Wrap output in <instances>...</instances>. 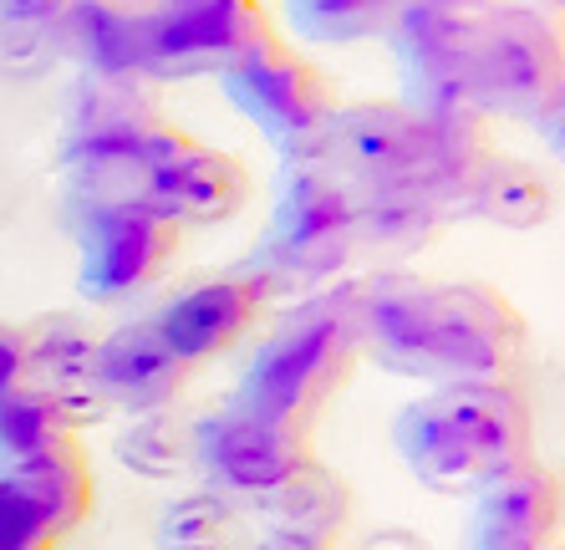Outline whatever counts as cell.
Wrapping results in <instances>:
<instances>
[{"mask_svg": "<svg viewBox=\"0 0 565 550\" xmlns=\"http://www.w3.org/2000/svg\"><path fill=\"white\" fill-rule=\"evenodd\" d=\"M356 341L387 372L423 382L525 378L530 362V321L500 286L408 271L356 281Z\"/></svg>", "mask_w": 565, "mask_h": 550, "instance_id": "obj_1", "label": "cell"}, {"mask_svg": "<svg viewBox=\"0 0 565 550\" xmlns=\"http://www.w3.org/2000/svg\"><path fill=\"white\" fill-rule=\"evenodd\" d=\"M393 448L434 495H473L535 454V403L525 378L434 382L393 419Z\"/></svg>", "mask_w": 565, "mask_h": 550, "instance_id": "obj_2", "label": "cell"}, {"mask_svg": "<svg viewBox=\"0 0 565 550\" xmlns=\"http://www.w3.org/2000/svg\"><path fill=\"white\" fill-rule=\"evenodd\" d=\"M362 341H356V281L296 296L276 331L255 347V357L239 372V408H255L265 419H286L311 429V419L342 393L352 378Z\"/></svg>", "mask_w": 565, "mask_h": 550, "instance_id": "obj_3", "label": "cell"}, {"mask_svg": "<svg viewBox=\"0 0 565 550\" xmlns=\"http://www.w3.org/2000/svg\"><path fill=\"white\" fill-rule=\"evenodd\" d=\"M356 255V183L321 154L286 158L270 235L260 240L250 275L265 296H311L342 281Z\"/></svg>", "mask_w": 565, "mask_h": 550, "instance_id": "obj_4", "label": "cell"}, {"mask_svg": "<svg viewBox=\"0 0 565 550\" xmlns=\"http://www.w3.org/2000/svg\"><path fill=\"white\" fill-rule=\"evenodd\" d=\"M494 0H403L387 27L403 66V103L428 118H484L479 107V41Z\"/></svg>", "mask_w": 565, "mask_h": 550, "instance_id": "obj_5", "label": "cell"}, {"mask_svg": "<svg viewBox=\"0 0 565 550\" xmlns=\"http://www.w3.org/2000/svg\"><path fill=\"white\" fill-rule=\"evenodd\" d=\"M565 82V15L530 0H494L479 41L484 118L530 123Z\"/></svg>", "mask_w": 565, "mask_h": 550, "instance_id": "obj_6", "label": "cell"}, {"mask_svg": "<svg viewBox=\"0 0 565 550\" xmlns=\"http://www.w3.org/2000/svg\"><path fill=\"white\" fill-rule=\"evenodd\" d=\"M270 36L280 31L260 0H148L143 77H224Z\"/></svg>", "mask_w": 565, "mask_h": 550, "instance_id": "obj_7", "label": "cell"}, {"mask_svg": "<svg viewBox=\"0 0 565 550\" xmlns=\"http://www.w3.org/2000/svg\"><path fill=\"white\" fill-rule=\"evenodd\" d=\"M220 87L239 118H250L286 158L316 154L321 128L342 107L327 72L316 62H306L301 52H290L280 36H270L260 52H250L239 66H230L220 77Z\"/></svg>", "mask_w": 565, "mask_h": 550, "instance_id": "obj_8", "label": "cell"}, {"mask_svg": "<svg viewBox=\"0 0 565 550\" xmlns=\"http://www.w3.org/2000/svg\"><path fill=\"white\" fill-rule=\"evenodd\" d=\"M189 458L199 474H210V485L224 499H265L316 454L301 423L265 419L255 408L230 403L224 413H210L189 429Z\"/></svg>", "mask_w": 565, "mask_h": 550, "instance_id": "obj_9", "label": "cell"}, {"mask_svg": "<svg viewBox=\"0 0 565 550\" xmlns=\"http://www.w3.org/2000/svg\"><path fill=\"white\" fill-rule=\"evenodd\" d=\"M438 118L418 113L403 97L387 103H342L331 113V123L321 128L316 154L327 158L337 173L372 189V183H423L428 158H434Z\"/></svg>", "mask_w": 565, "mask_h": 550, "instance_id": "obj_10", "label": "cell"}, {"mask_svg": "<svg viewBox=\"0 0 565 550\" xmlns=\"http://www.w3.org/2000/svg\"><path fill=\"white\" fill-rule=\"evenodd\" d=\"M179 224L143 199L97 204L82 214V296L118 306L143 296L179 255Z\"/></svg>", "mask_w": 565, "mask_h": 550, "instance_id": "obj_11", "label": "cell"}, {"mask_svg": "<svg viewBox=\"0 0 565 550\" xmlns=\"http://www.w3.org/2000/svg\"><path fill=\"white\" fill-rule=\"evenodd\" d=\"M265 286L250 271H224V275H199L189 286H179L169 302L153 311L158 337L173 347L179 362H210L224 357L230 347L245 341L255 327V316L265 311Z\"/></svg>", "mask_w": 565, "mask_h": 550, "instance_id": "obj_12", "label": "cell"}, {"mask_svg": "<svg viewBox=\"0 0 565 550\" xmlns=\"http://www.w3.org/2000/svg\"><path fill=\"white\" fill-rule=\"evenodd\" d=\"M565 525V485L535 454L473 489L469 550H555Z\"/></svg>", "mask_w": 565, "mask_h": 550, "instance_id": "obj_13", "label": "cell"}, {"mask_svg": "<svg viewBox=\"0 0 565 550\" xmlns=\"http://www.w3.org/2000/svg\"><path fill=\"white\" fill-rule=\"evenodd\" d=\"M184 382H189V362H179L169 341L158 337L153 316L97 337L93 388L103 403L143 419V413H163V408L179 403Z\"/></svg>", "mask_w": 565, "mask_h": 550, "instance_id": "obj_14", "label": "cell"}, {"mask_svg": "<svg viewBox=\"0 0 565 550\" xmlns=\"http://www.w3.org/2000/svg\"><path fill=\"white\" fill-rule=\"evenodd\" d=\"M143 204H153L158 214H169L179 230L224 224L250 204V169H245L235 154H224V148H210L194 138L173 163H163V169L153 173Z\"/></svg>", "mask_w": 565, "mask_h": 550, "instance_id": "obj_15", "label": "cell"}, {"mask_svg": "<svg viewBox=\"0 0 565 550\" xmlns=\"http://www.w3.org/2000/svg\"><path fill=\"white\" fill-rule=\"evenodd\" d=\"M46 27L77 62L93 66V77L143 82L148 0H62Z\"/></svg>", "mask_w": 565, "mask_h": 550, "instance_id": "obj_16", "label": "cell"}, {"mask_svg": "<svg viewBox=\"0 0 565 550\" xmlns=\"http://www.w3.org/2000/svg\"><path fill=\"white\" fill-rule=\"evenodd\" d=\"M93 352L97 337L72 316H56V321H41V327L26 331V382L46 388L62 403L72 429L103 408V398L93 388Z\"/></svg>", "mask_w": 565, "mask_h": 550, "instance_id": "obj_17", "label": "cell"}, {"mask_svg": "<svg viewBox=\"0 0 565 550\" xmlns=\"http://www.w3.org/2000/svg\"><path fill=\"white\" fill-rule=\"evenodd\" d=\"M265 530L280 540H306V546H337V536L352 520V489L327 469V464H306L280 489L255 499Z\"/></svg>", "mask_w": 565, "mask_h": 550, "instance_id": "obj_18", "label": "cell"}, {"mask_svg": "<svg viewBox=\"0 0 565 550\" xmlns=\"http://www.w3.org/2000/svg\"><path fill=\"white\" fill-rule=\"evenodd\" d=\"M448 224L423 183H372L356 189V250L377 255H413Z\"/></svg>", "mask_w": 565, "mask_h": 550, "instance_id": "obj_19", "label": "cell"}, {"mask_svg": "<svg viewBox=\"0 0 565 550\" xmlns=\"http://www.w3.org/2000/svg\"><path fill=\"white\" fill-rule=\"evenodd\" d=\"M6 474L46 510V520L56 525V536H72V530L93 515V495H97L93 464L82 454L77 433H66L52 448H41V454L21 458V464H6Z\"/></svg>", "mask_w": 565, "mask_h": 550, "instance_id": "obj_20", "label": "cell"}, {"mask_svg": "<svg viewBox=\"0 0 565 550\" xmlns=\"http://www.w3.org/2000/svg\"><path fill=\"white\" fill-rule=\"evenodd\" d=\"M555 214V183L525 163V158H510L494 148V158L484 163L479 183H473L469 204H463V220H484V224H500V230H540V224Z\"/></svg>", "mask_w": 565, "mask_h": 550, "instance_id": "obj_21", "label": "cell"}, {"mask_svg": "<svg viewBox=\"0 0 565 550\" xmlns=\"http://www.w3.org/2000/svg\"><path fill=\"white\" fill-rule=\"evenodd\" d=\"M489 158H494L489 118H438V138H434L428 173H423V189H428V199L448 220H463V204H469L473 183H479Z\"/></svg>", "mask_w": 565, "mask_h": 550, "instance_id": "obj_22", "label": "cell"}, {"mask_svg": "<svg viewBox=\"0 0 565 550\" xmlns=\"http://www.w3.org/2000/svg\"><path fill=\"white\" fill-rule=\"evenodd\" d=\"M296 36L321 46H356V41L387 36L403 0H286Z\"/></svg>", "mask_w": 565, "mask_h": 550, "instance_id": "obj_23", "label": "cell"}, {"mask_svg": "<svg viewBox=\"0 0 565 550\" xmlns=\"http://www.w3.org/2000/svg\"><path fill=\"white\" fill-rule=\"evenodd\" d=\"M66 433H72V419H66L62 403L46 388L15 382V388L0 393V458L6 464H21V458L52 448Z\"/></svg>", "mask_w": 565, "mask_h": 550, "instance_id": "obj_24", "label": "cell"}, {"mask_svg": "<svg viewBox=\"0 0 565 550\" xmlns=\"http://www.w3.org/2000/svg\"><path fill=\"white\" fill-rule=\"evenodd\" d=\"M56 525L36 499L0 469V550H56Z\"/></svg>", "mask_w": 565, "mask_h": 550, "instance_id": "obj_25", "label": "cell"}, {"mask_svg": "<svg viewBox=\"0 0 565 550\" xmlns=\"http://www.w3.org/2000/svg\"><path fill=\"white\" fill-rule=\"evenodd\" d=\"M230 499L220 489H204V495H184L169 505V520H163V536L169 546H220V536L230 530Z\"/></svg>", "mask_w": 565, "mask_h": 550, "instance_id": "obj_26", "label": "cell"}, {"mask_svg": "<svg viewBox=\"0 0 565 550\" xmlns=\"http://www.w3.org/2000/svg\"><path fill=\"white\" fill-rule=\"evenodd\" d=\"M118 454L128 458L138 474L163 479V474H173V464L184 458V448L173 444V429L158 419V413H143V419H138V429H128V438L118 444Z\"/></svg>", "mask_w": 565, "mask_h": 550, "instance_id": "obj_27", "label": "cell"}, {"mask_svg": "<svg viewBox=\"0 0 565 550\" xmlns=\"http://www.w3.org/2000/svg\"><path fill=\"white\" fill-rule=\"evenodd\" d=\"M530 128L540 133V144H545V154L555 158V163H565V82L555 87V97L545 107H540L535 118H530Z\"/></svg>", "mask_w": 565, "mask_h": 550, "instance_id": "obj_28", "label": "cell"}, {"mask_svg": "<svg viewBox=\"0 0 565 550\" xmlns=\"http://www.w3.org/2000/svg\"><path fill=\"white\" fill-rule=\"evenodd\" d=\"M26 382V331L0 327V393Z\"/></svg>", "mask_w": 565, "mask_h": 550, "instance_id": "obj_29", "label": "cell"}, {"mask_svg": "<svg viewBox=\"0 0 565 550\" xmlns=\"http://www.w3.org/2000/svg\"><path fill=\"white\" fill-rule=\"evenodd\" d=\"M0 11L15 15V21H26V27H41V21H52L62 11V0H0Z\"/></svg>", "mask_w": 565, "mask_h": 550, "instance_id": "obj_30", "label": "cell"}, {"mask_svg": "<svg viewBox=\"0 0 565 550\" xmlns=\"http://www.w3.org/2000/svg\"><path fill=\"white\" fill-rule=\"evenodd\" d=\"M372 550H423L413 536H403V530H387V536L372 540Z\"/></svg>", "mask_w": 565, "mask_h": 550, "instance_id": "obj_31", "label": "cell"}, {"mask_svg": "<svg viewBox=\"0 0 565 550\" xmlns=\"http://www.w3.org/2000/svg\"><path fill=\"white\" fill-rule=\"evenodd\" d=\"M255 550H337V546H306V540H280V536H270V540H260Z\"/></svg>", "mask_w": 565, "mask_h": 550, "instance_id": "obj_32", "label": "cell"}, {"mask_svg": "<svg viewBox=\"0 0 565 550\" xmlns=\"http://www.w3.org/2000/svg\"><path fill=\"white\" fill-rule=\"evenodd\" d=\"M169 550H224V546H169Z\"/></svg>", "mask_w": 565, "mask_h": 550, "instance_id": "obj_33", "label": "cell"}, {"mask_svg": "<svg viewBox=\"0 0 565 550\" xmlns=\"http://www.w3.org/2000/svg\"><path fill=\"white\" fill-rule=\"evenodd\" d=\"M540 6H551V11H561V15H565V0H540Z\"/></svg>", "mask_w": 565, "mask_h": 550, "instance_id": "obj_34", "label": "cell"}]
</instances>
